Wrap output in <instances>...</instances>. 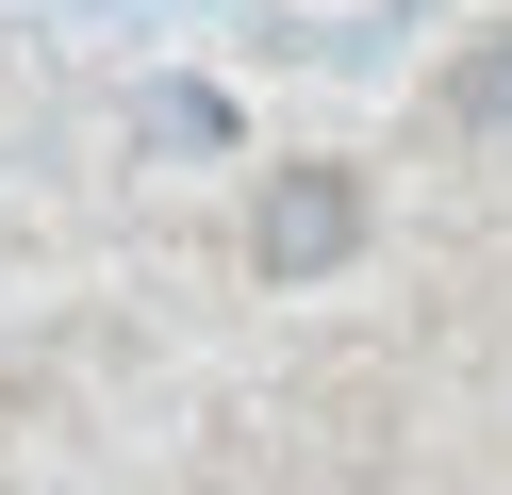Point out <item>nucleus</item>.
Here are the masks:
<instances>
[{"mask_svg": "<svg viewBox=\"0 0 512 495\" xmlns=\"http://www.w3.org/2000/svg\"><path fill=\"white\" fill-rule=\"evenodd\" d=\"M133 149H182V165H199V149H232V116H215L199 83H149L133 99Z\"/></svg>", "mask_w": 512, "mask_h": 495, "instance_id": "f03ea898", "label": "nucleus"}, {"mask_svg": "<svg viewBox=\"0 0 512 495\" xmlns=\"http://www.w3.org/2000/svg\"><path fill=\"white\" fill-rule=\"evenodd\" d=\"M446 116H463V132H512V33L463 66V83H446Z\"/></svg>", "mask_w": 512, "mask_h": 495, "instance_id": "7ed1b4c3", "label": "nucleus"}, {"mask_svg": "<svg viewBox=\"0 0 512 495\" xmlns=\"http://www.w3.org/2000/svg\"><path fill=\"white\" fill-rule=\"evenodd\" d=\"M347 248H364V182H347V165H281V182L248 198V264H265V281H331Z\"/></svg>", "mask_w": 512, "mask_h": 495, "instance_id": "f257e3e1", "label": "nucleus"}]
</instances>
